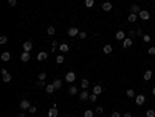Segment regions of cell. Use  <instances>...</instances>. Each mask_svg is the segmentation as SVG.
<instances>
[{
  "instance_id": "6da1fadb",
  "label": "cell",
  "mask_w": 155,
  "mask_h": 117,
  "mask_svg": "<svg viewBox=\"0 0 155 117\" xmlns=\"http://www.w3.org/2000/svg\"><path fill=\"white\" fill-rule=\"evenodd\" d=\"M75 80H76V74H75V72H67V75H65V81H67V83H70V84H73V83H75Z\"/></svg>"
},
{
  "instance_id": "7a4b0ae2",
  "label": "cell",
  "mask_w": 155,
  "mask_h": 117,
  "mask_svg": "<svg viewBox=\"0 0 155 117\" xmlns=\"http://www.w3.org/2000/svg\"><path fill=\"white\" fill-rule=\"evenodd\" d=\"M0 72H2L3 81H5V83H10V81H11V78H13V77H11V74H10V72H8L6 69H2V70H0Z\"/></svg>"
},
{
  "instance_id": "3957f363",
  "label": "cell",
  "mask_w": 155,
  "mask_h": 117,
  "mask_svg": "<svg viewBox=\"0 0 155 117\" xmlns=\"http://www.w3.org/2000/svg\"><path fill=\"white\" fill-rule=\"evenodd\" d=\"M127 38V33H124L123 30H118L116 33H115V39L116 41H124Z\"/></svg>"
},
{
  "instance_id": "277c9868",
  "label": "cell",
  "mask_w": 155,
  "mask_h": 117,
  "mask_svg": "<svg viewBox=\"0 0 155 117\" xmlns=\"http://www.w3.org/2000/svg\"><path fill=\"white\" fill-rule=\"evenodd\" d=\"M138 17H140L141 20H149V19H150V14H149V11L141 10V11H140V14H138Z\"/></svg>"
},
{
  "instance_id": "5b68a950",
  "label": "cell",
  "mask_w": 155,
  "mask_h": 117,
  "mask_svg": "<svg viewBox=\"0 0 155 117\" xmlns=\"http://www.w3.org/2000/svg\"><path fill=\"white\" fill-rule=\"evenodd\" d=\"M144 102H146V95H143V94H138V95L135 97V103L138 105V106L144 105Z\"/></svg>"
},
{
  "instance_id": "8992f818",
  "label": "cell",
  "mask_w": 155,
  "mask_h": 117,
  "mask_svg": "<svg viewBox=\"0 0 155 117\" xmlns=\"http://www.w3.org/2000/svg\"><path fill=\"white\" fill-rule=\"evenodd\" d=\"M22 49H23V52H31V50H33V42H31V41L23 42V44H22Z\"/></svg>"
},
{
  "instance_id": "52a82bcc",
  "label": "cell",
  "mask_w": 155,
  "mask_h": 117,
  "mask_svg": "<svg viewBox=\"0 0 155 117\" xmlns=\"http://www.w3.org/2000/svg\"><path fill=\"white\" fill-rule=\"evenodd\" d=\"M36 59H37V61H45V59H48V53H47V52H39L37 56H36Z\"/></svg>"
},
{
  "instance_id": "ba28073f",
  "label": "cell",
  "mask_w": 155,
  "mask_h": 117,
  "mask_svg": "<svg viewBox=\"0 0 155 117\" xmlns=\"http://www.w3.org/2000/svg\"><path fill=\"white\" fill-rule=\"evenodd\" d=\"M88 98H90V94L87 92V89H84V91L79 94V100L81 102H85V100H88Z\"/></svg>"
},
{
  "instance_id": "9c48e42d",
  "label": "cell",
  "mask_w": 155,
  "mask_h": 117,
  "mask_svg": "<svg viewBox=\"0 0 155 117\" xmlns=\"http://www.w3.org/2000/svg\"><path fill=\"white\" fill-rule=\"evenodd\" d=\"M132 44H133V39H132V38H126V39L123 41V49H129V47H132Z\"/></svg>"
},
{
  "instance_id": "30bf717a",
  "label": "cell",
  "mask_w": 155,
  "mask_h": 117,
  "mask_svg": "<svg viewBox=\"0 0 155 117\" xmlns=\"http://www.w3.org/2000/svg\"><path fill=\"white\" fill-rule=\"evenodd\" d=\"M79 30L76 28V27H71V28H68V36H71V38H75V36H79Z\"/></svg>"
},
{
  "instance_id": "8fae6325",
  "label": "cell",
  "mask_w": 155,
  "mask_h": 117,
  "mask_svg": "<svg viewBox=\"0 0 155 117\" xmlns=\"http://www.w3.org/2000/svg\"><path fill=\"white\" fill-rule=\"evenodd\" d=\"M101 8H102V11H106V13H109V11H112V8H113V5H112L110 2H104Z\"/></svg>"
},
{
  "instance_id": "7c38bea8",
  "label": "cell",
  "mask_w": 155,
  "mask_h": 117,
  "mask_svg": "<svg viewBox=\"0 0 155 117\" xmlns=\"http://www.w3.org/2000/svg\"><path fill=\"white\" fill-rule=\"evenodd\" d=\"M30 52H22V55H20V59H22V62H28L30 61Z\"/></svg>"
},
{
  "instance_id": "4fadbf2b",
  "label": "cell",
  "mask_w": 155,
  "mask_h": 117,
  "mask_svg": "<svg viewBox=\"0 0 155 117\" xmlns=\"http://www.w3.org/2000/svg\"><path fill=\"white\" fill-rule=\"evenodd\" d=\"M30 108H31V103L28 102V100H22L20 102V109L23 111V109H30Z\"/></svg>"
},
{
  "instance_id": "5bb4252c",
  "label": "cell",
  "mask_w": 155,
  "mask_h": 117,
  "mask_svg": "<svg viewBox=\"0 0 155 117\" xmlns=\"http://www.w3.org/2000/svg\"><path fill=\"white\" fill-rule=\"evenodd\" d=\"M59 50H61L62 53H67V52H70V45H68V44H65V42H62L61 45H59Z\"/></svg>"
},
{
  "instance_id": "9a60e30c",
  "label": "cell",
  "mask_w": 155,
  "mask_h": 117,
  "mask_svg": "<svg viewBox=\"0 0 155 117\" xmlns=\"http://www.w3.org/2000/svg\"><path fill=\"white\" fill-rule=\"evenodd\" d=\"M0 59L5 61V62H6V61H10V59H11V53H10V52H3V53H2V56H0Z\"/></svg>"
},
{
  "instance_id": "2e32d148",
  "label": "cell",
  "mask_w": 155,
  "mask_h": 117,
  "mask_svg": "<svg viewBox=\"0 0 155 117\" xmlns=\"http://www.w3.org/2000/svg\"><path fill=\"white\" fill-rule=\"evenodd\" d=\"M102 52L106 53V55H110V53L113 52V47L110 45V44H107V45H104V47H102Z\"/></svg>"
},
{
  "instance_id": "e0dca14e",
  "label": "cell",
  "mask_w": 155,
  "mask_h": 117,
  "mask_svg": "<svg viewBox=\"0 0 155 117\" xmlns=\"http://www.w3.org/2000/svg\"><path fill=\"white\" fill-rule=\"evenodd\" d=\"M58 112H59V111H58V108H56V106H53L51 109L48 111V117H58Z\"/></svg>"
},
{
  "instance_id": "ac0fdd59",
  "label": "cell",
  "mask_w": 155,
  "mask_h": 117,
  "mask_svg": "<svg viewBox=\"0 0 155 117\" xmlns=\"http://www.w3.org/2000/svg\"><path fill=\"white\" fill-rule=\"evenodd\" d=\"M54 91H56V87L53 86V83H51V84H47V86H45V92H47V94H53Z\"/></svg>"
},
{
  "instance_id": "d6986e66",
  "label": "cell",
  "mask_w": 155,
  "mask_h": 117,
  "mask_svg": "<svg viewBox=\"0 0 155 117\" xmlns=\"http://www.w3.org/2000/svg\"><path fill=\"white\" fill-rule=\"evenodd\" d=\"M140 11H141V8H140L138 5H132V6H130V13H133V14H140Z\"/></svg>"
},
{
  "instance_id": "ffe728a7",
  "label": "cell",
  "mask_w": 155,
  "mask_h": 117,
  "mask_svg": "<svg viewBox=\"0 0 155 117\" xmlns=\"http://www.w3.org/2000/svg\"><path fill=\"white\" fill-rule=\"evenodd\" d=\"M101 92H102V86H101V84H96V86H93V94L99 95Z\"/></svg>"
},
{
  "instance_id": "44dd1931",
  "label": "cell",
  "mask_w": 155,
  "mask_h": 117,
  "mask_svg": "<svg viewBox=\"0 0 155 117\" xmlns=\"http://www.w3.org/2000/svg\"><path fill=\"white\" fill-rule=\"evenodd\" d=\"M143 78H144V81H149V80L152 78V70H146L144 75H143Z\"/></svg>"
},
{
  "instance_id": "7402d4cb",
  "label": "cell",
  "mask_w": 155,
  "mask_h": 117,
  "mask_svg": "<svg viewBox=\"0 0 155 117\" xmlns=\"http://www.w3.org/2000/svg\"><path fill=\"white\" fill-rule=\"evenodd\" d=\"M136 19H138V14L130 13V14H129V17H127V22H136Z\"/></svg>"
},
{
  "instance_id": "603a6c76",
  "label": "cell",
  "mask_w": 155,
  "mask_h": 117,
  "mask_svg": "<svg viewBox=\"0 0 155 117\" xmlns=\"http://www.w3.org/2000/svg\"><path fill=\"white\" fill-rule=\"evenodd\" d=\"M68 94H70V95H76V94H78V87H76V86H70Z\"/></svg>"
},
{
  "instance_id": "cb8c5ba5",
  "label": "cell",
  "mask_w": 155,
  "mask_h": 117,
  "mask_svg": "<svg viewBox=\"0 0 155 117\" xmlns=\"http://www.w3.org/2000/svg\"><path fill=\"white\" fill-rule=\"evenodd\" d=\"M88 84H90V81H88L87 78H84L82 81H81V87H82V89H87V87H88Z\"/></svg>"
},
{
  "instance_id": "d4e9b609",
  "label": "cell",
  "mask_w": 155,
  "mask_h": 117,
  "mask_svg": "<svg viewBox=\"0 0 155 117\" xmlns=\"http://www.w3.org/2000/svg\"><path fill=\"white\" fill-rule=\"evenodd\" d=\"M53 86L56 87V89H61V87H62V81H61V80H54V81H53Z\"/></svg>"
},
{
  "instance_id": "484cf974",
  "label": "cell",
  "mask_w": 155,
  "mask_h": 117,
  "mask_svg": "<svg viewBox=\"0 0 155 117\" xmlns=\"http://www.w3.org/2000/svg\"><path fill=\"white\" fill-rule=\"evenodd\" d=\"M93 114H95V112H93L92 109H85V111H84V117H93Z\"/></svg>"
},
{
  "instance_id": "4316f807",
  "label": "cell",
  "mask_w": 155,
  "mask_h": 117,
  "mask_svg": "<svg viewBox=\"0 0 155 117\" xmlns=\"http://www.w3.org/2000/svg\"><path fill=\"white\" fill-rule=\"evenodd\" d=\"M126 94H127V97H132V98H133V97H136V94H135L133 89H127V92H126Z\"/></svg>"
},
{
  "instance_id": "83f0119b",
  "label": "cell",
  "mask_w": 155,
  "mask_h": 117,
  "mask_svg": "<svg viewBox=\"0 0 155 117\" xmlns=\"http://www.w3.org/2000/svg\"><path fill=\"white\" fill-rule=\"evenodd\" d=\"M64 61H65V58H64L62 55H58V56H56V62H58V64H62Z\"/></svg>"
},
{
  "instance_id": "f1b7e54d",
  "label": "cell",
  "mask_w": 155,
  "mask_h": 117,
  "mask_svg": "<svg viewBox=\"0 0 155 117\" xmlns=\"http://www.w3.org/2000/svg\"><path fill=\"white\" fill-rule=\"evenodd\" d=\"M146 117H155V111L153 109H147L146 111Z\"/></svg>"
},
{
  "instance_id": "f546056e",
  "label": "cell",
  "mask_w": 155,
  "mask_h": 117,
  "mask_svg": "<svg viewBox=\"0 0 155 117\" xmlns=\"http://www.w3.org/2000/svg\"><path fill=\"white\" fill-rule=\"evenodd\" d=\"M95 5V0H85V6L87 8H92Z\"/></svg>"
},
{
  "instance_id": "4dcf8cb0",
  "label": "cell",
  "mask_w": 155,
  "mask_h": 117,
  "mask_svg": "<svg viewBox=\"0 0 155 117\" xmlns=\"http://www.w3.org/2000/svg\"><path fill=\"white\" fill-rule=\"evenodd\" d=\"M45 86H47L45 80H39V81H37V87H45Z\"/></svg>"
},
{
  "instance_id": "1f68e13d",
  "label": "cell",
  "mask_w": 155,
  "mask_h": 117,
  "mask_svg": "<svg viewBox=\"0 0 155 117\" xmlns=\"http://www.w3.org/2000/svg\"><path fill=\"white\" fill-rule=\"evenodd\" d=\"M141 39H143L144 42H150V41H152V38H150V36H149V34H144V36H143V38H141Z\"/></svg>"
},
{
  "instance_id": "d6a6232c",
  "label": "cell",
  "mask_w": 155,
  "mask_h": 117,
  "mask_svg": "<svg viewBox=\"0 0 155 117\" xmlns=\"http://www.w3.org/2000/svg\"><path fill=\"white\" fill-rule=\"evenodd\" d=\"M8 42V38H6V36L3 34V36H0V44H2V45H3V44H6Z\"/></svg>"
},
{
  "instance_id": "836d02e7",
  "label": "cell",
  "mask_w": 155,
  "mask_h": 117,
  "mask_svg": "<svg viewBox=\"0 0 155 117\" xmlns=\"http://www.w3.org/2000/svg\"><path fill=\"white\" fill-rule=\"evenodd\" d=\"M47 33H48V36H53V34H54V27H48Z\"/></svg>"
},
{
  "instance_id": "e575fe53",
  "label": "cell",
  "mask_w": 155,
  "mask_h": 117,
  "mask_svg": "<svg viewBox=\"0 0 155 117\" xmlns=\"http://www.w3.org/2000/svg\"><path fill=\"white\" fill-rule=\"evenodd\" d=\"M135 36H136V33H135L133 30H130V31H127V38H132V39H133Z\"/></svg>"
},
{
  "instance_id": "d590c367",
  "label": "cell",
  "mask_w": 155,
  "mask_h": 117,
  "mask_svg": "<svg viewBox=\"0 0 155 117\" xmlns=\"http://www.w3.org/2000/svg\"><path fill=\"white\" fill-rule=\"evenodd\" d=\"M88 100H90V102H93V103H95V102L98 100V95H96V94H92V95H90V98H88Z\"/></svg>"
},
{
  "instance_id": "8d00e7d4",
  "label": "cell",
  "mask_w": 155,
  "mask_h": 117,
  "mask_svg": "<svg viewBox=\"0 0 155 117\" xmlns=\"http://www.w3.org/2000/svg\"><path fill=\"white\" fill-rule=\"evenodd\" d=\"M135 33H136V36H138V38H143V36H144V33H143V30H141V28H138Z\"/></svg>"
},
{
  "instance_id": "74e56055",
  "label": "cell",
  "mask_w": 155,
  "mask_h": 117,
  "mask_svg": "<svg viewBox=\"0 0 155 117\" xmlns=\"http://www.w3.org/2000/svg\"><path fill=\"white\" fill-rule=\"evenodd\" d=\"M102 112H104V108L102 106H98L96 108V114H102Z\"/></svg>"
},
{
  "instance_id": "f35d334b",
  "label": "cell",
  "mask_w": 155,
  "mask_h": 117,
  "mask_svg": "<svg viewBox=\"0 0 155 117\" xmlns=\"http://www.w3.org/2000/svg\"><path fill=\"white\" fill-rule=\"evenodd\" d=\"M8 5H10V6H16L17 5V0H8Z\"/></svg>"
},
{
  "instance_id": "ab89813d",
  "label": "cell",
  "mask_w": 155,
  "mask_h": 117,
  "mask_svg": "<svg viewBox=\"0 0 155 117\" xmlns=\"http://www.w3.org/2000/svg\"><path fill=\"white\" fill-rule=\"evenodd\" d=\"M47 78V74H45V72H40L39 74V80H45Z\"/></svg>"
},
{
  "instance_id": "60d3db41",
  "label": "cell",
  "mask_w": 155,
  "mask_h": 117,
  "mask_svg": "<svg viewBox=\"0 0 155 117\" xmlns=\"http://www.w3.org/2000/svg\"><path fill=\"white\" fill-rule=\"evenodd\" d=\"M79 38H81V39H85V38H87V33H85V31H81V33H79Z\"/></svg>"
},
{
  "instance_id": "b9f144b4",
  "label": "cell",
  "mask_w": 155,
  "mask_h": 117,
  "mask_svg": "<svg viewBox=\"0 0 155 117\" xmlns=\"http://www.w3.org/2000/svg\"><path fill=\"white\" fill-rule=\"evenodd\" d=\"M56 47H58V41H53L51 42V50H56Z\"/></svg>"
},
{
  "instance_id": "7bdbcfd3",
  "label": "cell",
  "mask_w": 155,
  "mask_h": 117,
  "mask_svg": "<svg viewBox=\"0 0 155 117\" xmlns=\"http://www.w3.org/2000/svg\"><path fill=\"white\" fill-rule=\"evenodd\" d=\"M28 111H30L31 114H34L36 111H37V108H36V106H33V105H31V108H30V109H28Z\"/></svg>"
},
{
  "instance_id": "ee69618b",
  "label": "cell",
  "mask_w": 155,
  "mask_h": 117,
  "mask_svg": "<svg viewBox=\"0 0 155 117\" xmlns=\"http://www.w3.org/2000/svg\"><path fill=\"white\" fill-rule=\"evenodd\" d=\"M110 117H121V114H120V112H118V111H113Z\"/></svg>"
},
{
  "instance_id": "f6af8a7d",
  "label": "cell",
  "mask_w": 155,
  "mask_h": 117,
  "mask_svg": "<svg viewBox=\"0 0 155 117\" xmlns=\"http://www.w3.org/2000/svg\"><path fill=\"white\" fill-rule=\"evenodd\" d=\"M149 55H155V47H150V49H149Z\"/></svg>"
},
{
  "instance_id": "bcb514c9",
  "label": "cell",
  "mask_w": 155,
  "mask_h": 117,
  "mask_svg": "<svg viewBox=\"0 0 155 117\" xmlns=\"http://www.w3.org/2000/svg\"><path fill=\"white\" fill-rule=\"evenodd\" d=\"M123 117H133V115H132V112H124Z\"/></svg>"
},
{
  "instance_id": "7dc6e473",
  "label": "cell",
  "mask_w": 155,
  "mask_h": 117,
  "mask_svg": "<svg viewBox=\"0 0 155 117\" xmlns=\"http://www.w3.org/2000/svg\"><path fill=\"white\" fill-rule=\"evenodd\" d=\"M17 117H26V114L22 111V112H19V114H17Z\"/></svg>"
},
{
  "instance_id": "c3c4849f",
  "label": "cell",
  "mask_w": 155,
  "mask_h": 117,
  "mask_svg": "<svg viewBox=\"0 0 155 117\" xmlns=\"http://www.w3.org/2000/svg\"><path fill=\"white\" fill-rule=\"evenodd\" d=\"M152 94H153V95H155V87H152Z\"/></svg>"
},
{
  "instance_id": "681fc988",
  "label": "cell",
  "mask_w": 155,
  "mask_h": 117,
  "mask_svg": "<svg viewBox=\"0 0 155 117\" xmlns=\"http://www.w3.org/2000/svg\"><path fill=\"white\" fill-rule=\"evenodd\" d=\"M64 117H70V115H64Z\"/></svg>"
}]
</instances>
